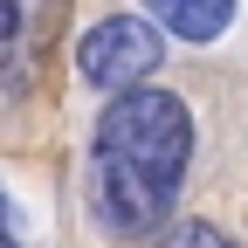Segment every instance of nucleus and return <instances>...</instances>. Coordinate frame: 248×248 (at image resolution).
<instances>
[{
	"label": "nucleus",
	"instance_id": "3",
	"mask_svg": "<svg viewBox=\"0 0 248 248\" xmlns=\"http://www.w3.org/2000/svg\"><path fill=\"white\" fill-rule=\"evenodd\" d=\"M145 14L159 21L172 42H214V35H228L234 0H145Z\"/></svg>",
	"mask_w": 248,
	"mask_h": 248
},
{
	"label": "nucleus",
	"instance_id": "1",
	"mask_svg": "<svg viewBox=\"0 0 248 248\" xmlns=\"http://www.w3.org/2000/svg\"><path fill=\"white\" fill-rule=\"evenodd\" d=\"M193 159V110L172 90H124L97 117V166H90V200L110 234H152L172 221V200L186 186Z\"/></svg>",
	"mask_w": 248,
	"mask_h": 248
},
{
	"label": "nucleus",
	"instance_id": "6",
	"mask_svg": "<svg viewBox=\"0 0 248 248\" xmlns=\"http://www.w3.org/2000/svg\"><path fill=\"white\" fill-rule=\"evenodd\" d=\"M7 221H14V214H7V200H0V248H14V228Z\"/></svg>",
	"mask_w": 248,
	"mask_h": 248
},
{
	"label": "nucleus",
	"instance_id": "2",
	"mask_svg": "<svg viewBox=\"0 0 248 248\" xmlns=\"http://www.w3.org/2000/svg\"><path fill=\"white\" fill-rule=\"evenodd\" d=\"M159 62H166V28L152 14H110V21H97L76 42V69H83L90 90H104V97L145 90Z\"/></svg>",
	"mask_w": 248,
	"mask_h": 248
},
{
	"label": "nucleus",
	"instance_id": "5",
	"mask_svg": "<svg viewBox=\"0 0 248 248\" xmlns=\"http://www.w3.org/2000/svg\"><path fill=\"white\" fill-rule=\"evenodd\" d=\"M21 21H28V0H0V62L21 48Z\"/></svg>",
	"mask_w": 248,
	"mask_h": 248
},
{
	"label": "nucleus",
	"instance_id": "4",
	"mask_svg": "<svg viewBox=\"0 0 248 248\" xmlns=\"http://www.w3.org/2000/svg\"><path fill=\"white\" fill-rule=\"evenodd\" d=\"M159 248H234V241H228L221 228H214V221H179V228H172Z\"/></svg>",
	"mask_w": 248,
	"mask_h": 248
}]
</instances>
